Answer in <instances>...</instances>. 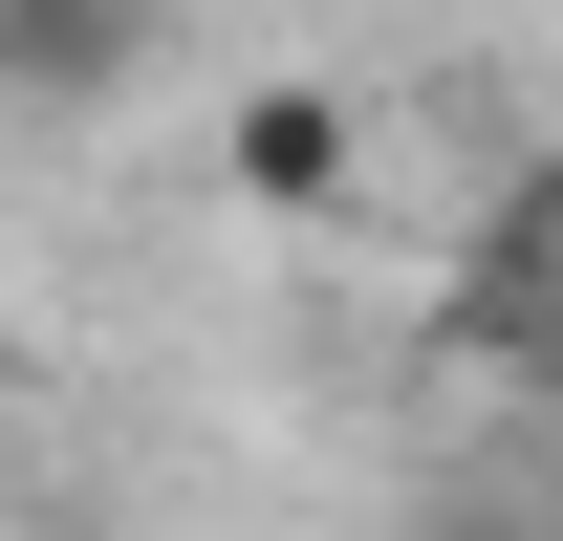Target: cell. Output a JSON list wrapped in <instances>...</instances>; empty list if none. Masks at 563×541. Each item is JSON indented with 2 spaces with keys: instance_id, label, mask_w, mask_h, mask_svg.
Here are the masks:
<instances>
[{
  "instance_id": "3",
  "label": "cell",
  "mask_w": 563,
  "mask_h": 541,
  "mask_svg": "<svg viewBox=\"0 0 563 541\" xmlns=\"http://www.w3.org/2000/svg\"><path fill=\"white\" fill-rule=\"evenodd\" d=\"M455 346H477V368H520V346H542V196H498V239L455 261Z\"/></svg>"
},
{
  "instance_id": "2",
  "label": "cell",
  "mask_w": 563,
  "mask_h": 541,
  "mask_svg": "<svg viewBox=\"0 0 563 541\" xmlns=\"http://www.w3.org/2000/svg\"><path fill=\"white\" fill-rule=\"evenodd\" d=\"M152 0H0V109H131Z\"/></svg>"
},
{
  "instance_id": "1",
  "label": "cell",
  "mask_w": 563,
  "mask_h": 541,
  "mask_svg": "<svg viewBox=\"0 0 563 541\" xmlns=\"http://www.w3.org/2000/svg\"><path fill=\"white\" fill-rule=\"evenodd\" d=\"M217 174H239L261 217H325V196L368 174V109H347V87H303V66H261L239 109H217Z\"/></svg>"
},
{
  "instance_id": "4",
  "label": "cell",
  "mask_w": 563,
  "mask_h": 541,
  "mask_svg": "<svg viewBox=\"0 0 563 541\" xmlns=\"http://www.w3.org/2000/svg\"><path fill=\"white\" fill-rule=\"evenodd\" d=\"M0 411H22V325H0Z\"/></svg>"
}]
</instances>
